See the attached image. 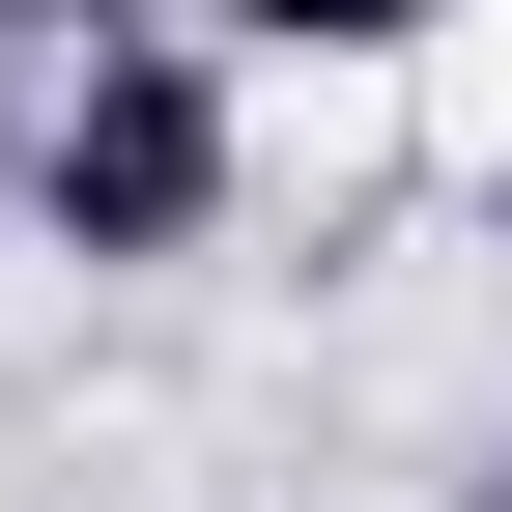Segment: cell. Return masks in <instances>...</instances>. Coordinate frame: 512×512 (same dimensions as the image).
Here are the masks:
<instances>
[{"label":"cell","instance_id":"6da1fadb","mask_svg":"<svg viewBox=\"0 0 512 512\" xmlns=\"http://www.w3.org/2000/svg\"><path fill=\"white\" fill-rule=\"evenodd\" d=\"M228 200H256L228 29H57V86H29V228L86 256V285H171V256H228Z\"/></svg>","mask_w":512,"mask_h":512},{"label":"cell","instance_id":"7a4b0ae2","mask_svg":"<svg viewBox=\"0 0 512 512\" xmlns=\"http://www.w3.org/2000/svg\"><path fill=\"white\" fill-rule=\"evenodd\" d=\"M200 29H228V57H342V86H370V57H399L427 0H200Z\"/></svg>","mask_w":512,"mask_h":512},{"label":"cell","instance_id":"3957f363","mask_svg":"<svg viewBox=\"0 0 512 512\" xmlns=\"http://www.w3.org/2000/svg\"><path fill=\"white\" fill-rule=\"evenodd\" d=\"M484 512H512V456H484Z\"/></svg>","mask_w":512,"mask_h":512},{"label":"cell","instance_id":"277c9868","mask_svg":"<svg viewBox=\"0 0 512 512\" xmlns=\"http://www.w3.org/2000/svg\"><path fill=\"white\" fill-rule=\"evenodd\" d=\"M484 228H512V200H484Z\"/></svg>","mask_w":512,"mask_h":512}]
</instances>
